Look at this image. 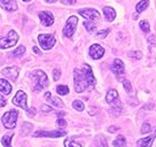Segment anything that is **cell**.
Returning a JSON list of instances; mask_svg holds the SVG:
<instances>
[{
  "instance_id": "obj_1",
  "label": "cell",
  "mask_w": 156,
  "mask_h": 147,
  "mask_svg": "<svg viewBox=\"0 0 156 147\" xmlns=\"http://www.w3.org/2000/svg\"><path fill=\"white\" fill-rule=\"evenodd\" d=\"M73 73H75L73 74V79H75V91L76 92L82 93L86 88H91L83 69H75Z\"/></svg>"
},
{
  "instance_id": "obj_2",
  "label": "cell",
  "mask_w": 156,
  "mask_h": 147,
  "mask_svg": "<svg viewBox=\"0 0 156 147\" xmlns=\"http://www.w3.org/2000/svg\"><path fill=\"white\" fill-rule=\"evenodd\" d=\"M31 78L34 81V91H41L48 85V78L47 75L41 70H36L31 74Z\"/></svg>"
},
{
  "instance_id": "obj_3",
  "label": "cell",
  "mask_w": 156,
  "mask_h": 147,
  "mask_svg": "<svg viewBox=\"0 0 156 147\" xmlns=\"http://www.w3.org/2000/svg\"><path fill=\"white\" fill-rule=\"evenodd\" d=\"M19 40V36L15 32L14 30H10L7 37L0 38V48H9L12 46H15V44Z\"/></svg>"
},
{
  "instance_id": "obj_4",
  "label": "cell",
  "mask_w": 156,
  "mask_h": 147,
  "mask_svg": "<svg viewBox=\"0 0 156 147\" xmlns=\"http://www.w3.org/2000/svg\"><path fill=\"white\" fill-rule=\"evenodd\" d=\"M19 113L17 110H9L2 116V124L6 129H14L16 125Z\"/></svg>"
},
{
  "instance_id": "obj_5",
  "label": "cell",
  "mask_w": 156,
  "mask_h": 147,
  "mask_svg": "<svg viewBox=\"0 0 156 147\" xmlns=\"http://www.w3.org/2000/svg\"><path fill=\"white\" fill-rule=\"evenodd\" d=\"M78 23V19L77 16H70L68 20H67V23H66V27L63 28V34L66 37H73V34H75V30H76V27H77Z\"/></svg>"
},
{
  "instance_id": "obj_6",
  "label": "cell",
  "mask_w": 156,
  "mask_h": 147,
  "mask_svg": "<svg viewBox=\"0 0 156 147\" xmlns=\"http://www.w3.org/2000/svg\"><path fill=\"white\" fill-rule=\"evenodd\" d=\"M38 41L40 46L44 49H46V51L52 48L55 45V43H56V40H55L53 34H39Z\"/></svg>"
},
{
  "instance_id": "obj_7",
  "label": "cell",
  "mask_w": 156,
  "mask_h": 147,
  "mask_svg": "<svg viewBox=\"0 0 156 147\" xmlns=\"http://www.w3.org/2000/svg\"><path fill=\"white\" fill-rule=\"evenodd\" d=\"M107 102L112 106V108H116L118 110H121V101H119V95L117 93L116 90H109L106 97Z\"/></svg>"
},
{
  "instance_id": "obj_8",
  "label": "cell",
  "mask_w": 156,
  "mask_h": 147,
  "mask_svg": "<svg viewBox=\"0 0 156 147\" xmlns=\"http://www.w3.org/2000/svg\"><path fill=\"white\" fill-rule=\"evenodd\" d=\"M27 100H28V97H27V94L25 92L23 91H17V93L15 95L14 98H13V103L16 105V106H19V107L23 108L24 110H29V108H28V105H27Z\"/></svg>"
},
{
  "instance_id": "obj_9",
  "label": "cell",
  "mask_w": 156,
  "mask_h": 147,
  "mask_svg": "<svg viewBox=\"0 0 156 147\" xmlns=\"http://www.w3.org/2000/svg\"><path fill=\"white\" fill-rule=\"evenodd\" d=\"M79 15H82L84 19L88 21H95L100 19V14L97 9L86 8V9H79Z\"/></svg>"
},
{
  "instance_id": "obj_10",
  "label": "cell",
  "mask_w": 156,
  "mask_h": 147,
  "mask_svg": "<svg viewBox=\"0 0 156 147\" xmlns=\"http://www.w3.org/2000/svg\"><path fill=\"white\" fill-rule=\"evenodd\" d=\"M34 137H49V138H58L66 136V131L61 130H54V131H37L34 133Z\"/></svg>"
},
{
  "instance_id": "obj_11",
  "label": "cell",
  "mask_w": 156,
  "mask_h": 147,
  "mask_svg": "<svg viewBox=\"0 0 156 147\" xmlns=\"http://www.w3.org/2000/svg\"><path fill=\"white\" fill-rule=\"evenodd\" d=\"M105 54V49H103L102 46H100L99 44H94L90 47V55L91 58L94 60L101 59Z\"/></svg>"
},
{
  "instance_id": "obj_12",
  "label": "cell",
  "mask_w": 156,
  "mask_h": 147,
  "mask_svg": "<svg viewBox=\"0 0 156 147\" xmlns=\"http://www.w3.org/2000/svg\"><path fill=\"white\" fill-rule=\"evenodd\" d=\"M39 19L41 24L45 27H51L54 23V17L53 14L51 12H40L39 13Z\"/></svg>"
},
{
  "instance_id": "obj_13",
  "label": "cell",
  "mask_w": 156,
  "mask_h": 147,
  "mask_svg": "<svg viewBox=\"0 0 156 147\" xmlns=\"http://www.w3.org/2000/svg\"><path fill=\"white\" fill-rule=\"evenodd\" d=\"M2 75L6 78H9L10 81H16L17 76H19V68L16 67H9L2 70Z\"/></svg>"
},
{
  "instance_id": "obj_14",
  "label": "cell",
  "mask_w": 156,
  "mask_h": 147,
  "mask_svg": "<svg viewBox=\"0 0 156 147\" xmlns=\"http://www.w3.org/2000/svg\"><path fill=\"white\" fill-rule=\"evenodd\" d=\"M112 70L114 74H116V75H122L124 74V63H123L122 60L119 59H116L114 62H112Z\"/></svg>"
},
{
  "instance_id": "obj_15",
  "label": "cell",
  "mask_w": 156,
  "mask_h": 147,
  "mask_svg": "<svg viewBox=\"0 0 156 147\" xmlns=\"http://www.w3.org/2000/svg\"><path fill=\"white\" fill-rule=\"evenodd\" d=\"M45 99H46L51 105L55 106V107H58V108L63 107V102H62V100H60L58 98L53 97V95L51 94V92H46V93H45Z\"/></svg>"
},
{
  "instance_id": "obj_16",
  "label": "cell",
  "mask_w": 156,
  "mask_h": 147,
  "mask_svg": "<svg viewBox=\"0 0 156 147\" xmlns=\"http://www.w3.org/2000/svg\"><path fill=\"white\" fill-rule=\"evenodd\" d=\"M155 136H156V133L155 134H151V136H148V137H146V138L139 139V140L136 142V145H138V147H151L153 142H154Z\"/></svg>"
},
{
  "instance_id": "obj_17",
  "label": "cell",
  "mask_w": 156,
  "mask_h": 147,
  "mask_svg": "<svg viewBox=\"0 0 156 147\" xmlns=\"http://www.w3.org/2000/svg\"><path fill=\"white\" fill-rule=\"evenodd\" d=\"M103 14H105V17L107 19L108 22H112L116 17V12L112 7H105L103 8Z\"/></svg>"
},
{
  "instance_id": "obj_18",
  "label": "cell",
  "mask_w": 156,
  "mask_h": 147,
  "mask_svg": "<svg viewBox=\"0 0 156 147\" xmlns=\"http://www.w3.org/2000/svg\"><path fill=\"white\" fill-rule=\"evenodd\" d=\"M0 92L4 94H9L12 92V85L6 79H0Z\"/></svg>"
},
{
  "instance_id": "obj_19",
  "label": "cell",
  "mask_w": 156,
  "mask_h": 147,
  "mask_svg": "<svg viewBox=\"0 0 156 147\" xmlns=\"http://www.w3.org/2000/svg\"><path fill=\"white\" fill-rule=\"evenodd\" d=\"M112 145L115 147H126V139L122 136H119L116 138V140H114Z\"/></svg>"
},
{
  "instance_id": "obj_20",
  "label": "cell",
  "mask_w": 156,
  "mask_h": 147,
  "mask_svg": "<svg viewBox=\"0 0 156 147\" xmlns=\"http://www.w3.org/2000/svg\"><path fill=\"white\" fill-rule=\"evenodd\" d=\"M148 6H149V0H141V1L136 5V12H138V13H142L145 9H147Z\"/></svg>"
},
{
  "instance_id": "obj_21",
  "label": "cell",
  "mask_w": 156,
  "mask_h": 147,
  "mask_svg": "<svg viewBox=\"0 0 156 147\" xmlns=\"http://www.w3.org/2000/svg\"><path fill=\"white\" fill-rule=\"evenodd\" d=\"M64 146L66 147H82V145L76 142L73 139H71V138H68V139L64 140Z\"/></svg>"
},
{
  "instance_id": "obj_22",
  "label": "cell",
  "mask_w": 156,
  "mask_h": 147,
  "mask_svg": "<svg viewBox=\"0 0 156 147\" xmlns=\"http://www.w3.org/2000/svg\"><path fill=\"white\" fill-rule=\"evenodd\" d=\"M56 92L58 94H61V95H66L69 92V88L66 86V85H58V88H56Z\"/></svg>"
},
{
  "instance_id": "obj_23",
  "label": "cell",
  "mask_w": 156,
  "mask_h": 147,
  "mask_svg": "<svg viewBox=\"0 0 156 147\" xmlns=\"http://www.w3.org/2000/svg\"><path fill=\"white\" fill-rule=\"evenodd\" d=\"M1 7L5 8L6 10H8V12H14L17 8V6H16V4H15L14 1H10L9 4H7V5H1Z\"/></svg>"
},
{
  "instance_id": "obj_24",
  "label": "cell",
  "mask_w": 156,
  "mask_h": 147,
  "mask_svg": "<svg viewBox=\"0 0 156 147\" xmlns=\"http://www.w3.org/2000/svg\"><path fill=\"white\" fill-rule=\"evenodd\" d=\"M12 137L13 134H5L4 138L1 139V142L5 147H10V140H12Z\"/></svg>"
},
{
  "instance_id": "obj_25",
  "label": "cell",
  "mask_w": 156,
  "mask_h": 147,
  "mask_svg": "<svg viewBox=\"0 0 156 147\" xmlns=\"http://www.w3.org/2000/svg\"><path fill=\"white\" fill-rule=\"evenodd\" d=\"M84 25H85V28H86V30H87L88 32H94V31H95V28H97V25L94 24L92 21L85 22Z\"/></svg>"
},
{
  "instance_id": "obj_26",
  "label": "cell",
  "mask_w": 156,
  "mask_h": 147,
  "mask_svg": "<svg viewBox=\"0 0 156 147\" xmlns=\"http://www.w3.org/2000/svg\"><path fill=\"white\" fill-rule=\"evenodd\" d=\"M73 107L76 109V110H79V112H82L84 109V103L82 101H79V100H75L73 103Z\"/></svg>"
},
{
  "instance_id": "obj_27",
  "label": "cell",
  "mask_w": 156,
  "mask_h": 147,
  "mask_svg": "<svg viewBox=\"0 0 156 147\" xmlns=\"http://www.w3.org/2000/svg\"><path fill=\"white\" fill-rule=\"evenodd\" d=\"M140 29H141L144 32H149V30H151L149 23H148L147 21H141V22H140Z\"/></svg>"
},
{
  "instance_id": "obj_28",
  "label": "cell",
  "mask_w": 156,
  "mask_h": 147,
  "mask_svg": "<svg viewBox=\"0 0 156 147\" xmlns=\"http://www.w3.org/2000/svg\"><path fill=\"white\" fill-rule=\"evenodd\" d=\"M123 86H124V88H125V92H127V93H131L132 92L131 83H130L127 79H124V81H123Z\"/></svg>"
},
{
  "instance_id": "obj_29",
  "label": "cell",
  "mask_w": 156,
  "mask_h": 147,
  "mask_svg": "<svg viewBox=\"0 0 156 147\" xmlns=\"http://www.w3.org/2000/svg\"><path fill=\"white\" fill-rule=\"evenodd\" d=\"M25 52V47L24 46H19L17 48L15 49L14 52H13V54H14L15 56H21L22 54H24Z\"/></svg>"
},
{
  "instance_id": "obj_30",
  "label": "cell",
  "mask_w": 156,
  "mask_h": 147,
  "mask_svg": "<svg viewBox=\"0 0 156 147\" xmlns=\"http://www.w3.org/2000/svg\"><path fill=\"white\" fill-rule=\"evenodd\" d=\"M151 131V127L149 123H145L141 127V133H149Z\"/></svg>"
},
{
  "instance_id": "obj_31",
  "label": "cell",
  "mask_w": 156,
  "mask_h": 147,
  "mask_svg": "<svg viewBox=\"0 0 156 147\" xmlns=\"http://www.w3.org/2000/svg\"><path fill=\"white\" fill-rule=\"evenodd\" d=\"M109 32H110V30H109V29L100 30V31L98 32V37H99V38H106Z\"/></svg>"
},
{
  "instance_id": "obj_32",
  "label": "cell",
  "mask_w": 156,
  "mask_h": 147,
  "mask_svg": "<svg viewBox=\"0 0 156 147\" xmlns=\"http://www.w3.org/2000/svg\"><path fill=\"white\" fill-rule=\"evenodd\" d=\"M130 56L134 58V59H141L142 54L141 52H138V51H132V52H130Z\"/></svg>"
},
{
  "instance_id": "obj_33",
  "label": "cell",
  "mask_w": 156,
  "mask_h": 147,
  "mask_svg": "<svg viewBox=\"0 0 156 147\" xmlns=\"http://www.w3.org/2000/svg\"><path fill=\"white\" fill-rule=\"evenodd\" d=\"M56 124L60 127H64L67 125V122H66V120H63V118H58V121H56Z\"/></svg>"
},
{
  "instance_id": "obj_34",
  "label": "cell",
  "mask_w": 156,
  "mask_h": 147,
  "mask_svg": "<svg viewBox=\"0 0 156 147\" xmlns=\"http://www.w3.org/2000/svg\"><path fill=\"white\" fill-rule=\"evenodd\" d=\"M60 76H61V73H60V70L58 69H54L53 70V78L54 81H58L60 78Z\"/></svg>"
},
{
  "instance_id": "obj_35",
  "label": "cell",
  "mask_w": 156,
  "mask_h": 147,
  "mask_svg": "<svg viewBox=\"0 0 156 147\" xmlns=\"http://www.w3.org/2000/svg\"><path fill=\"white\" fill-rule=\"evenodd\" d=\"M41 110H43L44 113H49V112H52L53 109H52L51 107H48V106H45V105H43V106H41Z\"/></svg>"
},
{
  "instance_id": "obj_36",
  "label": "cell",
  "mask_w": 156,
  "mask_h": 147,
  "mask_svg": "<svg viewBox=\"0 0 156 147\" xmlns=\"http://www.w3.org/2000/svg\"><path fill=\"white\" fill-rule=\"evenodd\" d=\"M76 1L77 0H62V2L66 5H73V4H76Z\"/></svg>"
},
{
  "instance_id": "obj_37",
  "label": "cell",
  "mask_w": 156,
  "mask_h": 147,
  "mask_svg": "<svg viewBox=\"0 0 156 147\" xmlns=\"http://www.w3.org/2000/svg\"><path fill=\"white\" fill-rule=\"evenodd\" d=\"M27 113H28V115H29V116H31V117H32L34 114H36V109H34V108H30Z\"/></svg>"
},
{
  "instance_id": "obj_38",
  "label": "cell",
  "mask_w": 156,
  "mask_h": 147,
  "mask_svg": "<svg viewBox=\"0 0 156 147\" xmlns=\"http://www.w3.org/2000/svg\"><path fill=\"white\" fill-rule=\"evenodd\" d=\"M6 105V100L2 95H0V107H4Z\"/></svg>"
},
{
  "instance_id": "obj_39",
  "label": "cell",
  "mask_w": 156,
  "mask_h": 147,
  "mask_svg": "<svg viewBox=\"0 0 156 147\" xmlns=\"http://www.w3.org/2000/svg\"><path fill=\"white\" fill-rule=\"evenodd\" d=\"M119 129L117 127H109V132H116V131H118Z\"/></svg>"
},
{
  "instance_id": "obj_40",
  "label": "cell",
  "mask_w": 156,
  "mask_h": 147,
  "mask_svg": "<svg viewBox=\"0 0 156 147\" xmlns=\"http://www.w3.org/2000/svg\"><path fill=\"white\" fill-rule=\"evenodd\" d=\"M12 0H0V2L2 4V5H7V4H9Z\"/></svg>"
},
{
  "instance_id": "obj_41",
  "label": "cell",
  "mask_w": 156,
  "mask_h": 147,
  "mask_svg": "<svg viewBox=\"0 0 156 147\" xmlns=\"http://www.w3.org/2000/svg\"><path fill=\"white\" fill-rule=\"evenodd\" d=\"M34 53H37V54H40V51H39L36 46H34Z\"/></svg>"
},
{
  "instance_id": "obj_42",
  "label": "cell",
  "mask_w": 156,
  "mask_h": 147,
  "mask_svg": "<svg viewBox=\"0 0 156 147\" xmlns=\"http://www.w3.org/2000/svg\"><path fill=\"white\" fill-rule=\"evenodd\" d=\"M46 2H48V4H54V2H56L58 0H45Z\"/></svg>"
},
{
  "instance_id": "obj_43",
  "label": "cell",
  "mask_w": 156,
  "mask_h": 147,
  "mask_svg": "<svg viewBox=\"0 0 156 147\" xmlns=\"http://www.w3.org/2000/svg\"><path fill=\"white\" fill-rule=\"evenodd\" d=\"M23 1H25V2H29L30 0H23Z\"/></svg>"
}]
</instances>
